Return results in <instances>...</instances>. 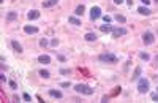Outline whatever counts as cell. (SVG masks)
Masks as SVG:
<instances>
[{
	"mask_svg": "<svg viewBox=\"0 0 158 103\" xmlns=\"http://www.w3.org/2000/svg\"><path fill=\"white\" fill-rule=\"evenodd\" d=\"M98 59H100V62H103V64H111V65H114V64L119 62V57H117L114 52H103V54L98 56Z\"/></svg>",
	"mask_w": 158,
	"mask_h": 103,
	"instance_id": "6da1fadb",
	"label": "cell"
},
{
	"mask_svg": "<svg viewBox=\"0 0 158 103\" xmlns=\"http://www.w3.org/2000/svg\"><path fill=\"white\" fill-rule=\"evenodd\" d=\"M150 91V81L147 78H139L137 79V92L139 94H147Z\"/></svg>",
	"mask_w": 158,
	"mask_h": 103,
	"instance_id": "7a4b0ae2",
	"label": "cell"
},
{
	"mask_svg": "<svg viewBox=\"0 0 158 103\" xmlns=\"http://www.w3.org/2000/svg\"><path fill=\"white\" fill-rule=\"evenodd\" d=\"M75 91L78 92V94H82V95H93V89L90 87L89 84H76Z\"/></svg>",
	"mask_w": 158,
	"mask_h": 103,
	"instance_id": "3957f363",
	"label": "cell"
},
{
	"mask_svg": "<svg viewBox=\"0 0 158 103\" xmlns=\"http://www.w3.org/2000/svg\"><path fill=\"white\" fill-rule=\"evenodd\" d=\"M142 43L146 46L153 45V43H155V35H153V32H150V30L144 32V34H142Z\"/></svg>",
	"mask_w": 158,
	"mask_h": 103,
	"instance_id": "277c9868",
	"label": "cell"
},
{
	"mask_svg": "<svg viewBox=\"0 0 158 103\" xmlns=\"http://www.w3.org/2000/svg\"><path fill=\"white\" fill-rule=\"evenodd\" d=\"M101 8L100 6H92L90 8V21H96V19L101 18Z\"/></svg>",
	"mask_w": 158,
	"mask_h": 103,
	"instance_id": "5b68a950",
	"label": "cell"
},
{
	"mask_svg": "<svg viewBox=\"0 0 158 103\" xmlns=\"http://www.w3.org/2000/svg\"><path fill=\"white\" fill-rule=\"evenodd\" d=\"M127 29L125 27H114V30H112V38H120V36H123V35H127Z\"/></svg>",
	"mask_w": 158,
	"mask_h": 103,
	"instance_id": "8992f818",
	"label": "cell"
},
{
	"mask_svg": "<svg viewBox=\"0 0 158 103\" xmlns=\"http://www.w3.org/2000/svg\"><path fill=\"white\" fill-rule=\"evenodd\" d=\"M24 32L27 35H35L40 32V29L36 27V25H24Z\"/></svg>",
	"mask_w": 158,
	"mask_h": 103,
	"instance_id": "52a82bcc",
	"label": "cell"
},
{
	"mask_svg": "<svg viewBox=\"0 0 158 103\" xmlns=\"http://www.w3.org/2000/svg\"><path fill=\"white\" fill-rule=\"evenodd\" d=\"M40 18V11L38 10H30L29 13H27V19L29 21H35V19Z\"/></svg>",
	"mask_w": 158,
	"mask_h": 103,
	"instance_id": "ba28073f",
	"label": "cell"
},
{
	"mask_svg": "<svg viewBox=\"0 0 158 103\" xmlns=\"http://www.w3.org/2000/svg\"><path fill=\"white\" fill-rule=\"evenodd\" d=\"M84 40H85V41H96V40H98V35L95 34V32H87L85 35H84Z\"/></svg>",
	"mask_w": 158,
	"mask_h": 103,
	"instance_id": "9c48e42d",
	"label": "cell"
},
{
	"mask_svg": "<svg viewBox=\"0 0 158 103\" xmlns=\"http://www.w3.org/2000/svg\"><path fill=\"white\" fill-rule=\"evenodd\" d=\"M137 13H139V14H142V16H150V14H152L150 8H149V6H146V5L139 6V8H137Z\"/></svg>",
	"mask_w": 158,
	"mask_h": 103,
	"instance_id": "30bf717a",
	"label": "cell"
},
{
	"mask_svg": "<svg viewBox=\"0 0 158 103\" xmlns=\"http://www.w3.org/2000/svg\"><path fill=\"white\" fill-rule=\"evenodd\" d=\"M38 62L48 65V64H51V57H49L48 54H41V56H38Z\"/></svg>",
	"mask_w": 158,
	"mask_h": 103,
	"instance_id": "8fae6325",
	"label": "cell"
},
{
	"mask_svg": "<svg viewBox=\"0 0 158 103\" xmlns=\"http://www.w3.org/2000/svg\"><path fill=\"white\" fill-rule=\"evenodd\" d=\"M49 95H51L52 98H62L63 97V94H62V91H59V89H49Z\"/></svg>",
	"mask_w": 158,
	"mask_h": 103,
	"instance_id": "7c38bea8",
	"label": "cell"
},
{
	"mask_svg": "<svg viewBox=\"0 0 158 103\" xmlns=\"http://www.w3.org/2000/svg\"><path fill=\"white\" fill-rule=\"evenodd\" d=\"M18 19V13L16 11H8L6 13V22H13Z\"/></svg>",
	"mask_w": 158,
	"mask_h": 103,
	"instance_id": "4fadbf2b",
	"label": "cell"
},
{
	"mask_svg": "<svg viewBox=\"0 0 158 103\" xmlns=\"http://www.w3.org/2000/svg\"><path fill=\"white\" fill-rule=\"evenodd\" d=\"M11 48L14 49L16 52H19V54L22 52V45L19 41H16V40H13V41H11Z\"/></svg>",
	"mask_w": 158,
	"mask_h": 103,
	"instance_id": "5bb4252c",
	"label": "cell"
},
{
	"mask_svg": "<svg viewBox=\"0 0 158 103\" xmlns=\"http://www.w3.org/2000/svg\"><path fill=\"white\" fill-rule=\"evenodd\" d=\"M141 73H142V68H141V67H136V68H134L133 76H131V79H133V81H137V79L141 78Z\"/></svg>",
	"mask_w": 158,
	"mask_h": 103,
	"instance_id": "9a60e30c",
	"label": "cell"
},
{
	"mask_svg": "<svg viewBox=\"0 0 158 103\" xmlns=\"http://www.w3.org/2000/svg\"><path fill=\"white\" fill-rule=\"evenodd\" d=\"M100 30H101L103 34H112L114 27H112V25H109V24H105V25H100Z\"/></svg>",
	"mask_w": 158,
	"mask_h": 103,
	"instance_id": "2e32d148",
	"label": "cell"
},
{
	"mask_svg": "<svg viewBox=\"0 0 158 103\" xmlns=\"http://www.w3.org/2000/svg\"><path fill=\"white\" fill-rule=\"evenodd\" d=\"M68 22H70V24H73V25H82V22H81V19L78 18V16H70Z\"/></svg>",
	"mask_w": 158,
	"mask_h": 103,
	"instance_id": "e0dca14e",
	"label": "cell"
},
{
	"mask_svg": "<svg viewBox=\"0 0 158 103\" xmlns=\"http://www.w3.org/2000/svg\"><path fill=\"white\" fill-rule=\"evenodd\" d=\"M59 3V0H44L43 2V8H51V6H55Z\"/></svg>",
	"mask_w": 158,
	"mask_h": 103,
	"instance_id": "ac0fdd59",
	"label": "cell"
},
{
	"mask_svg": "<svg viewBox=\"0 0 158 103\" xmlns=\"http://www.w3.org/2000/svg\"><path fill=\"white\" fill-rule=\"evenodd\" d=\"M84 11H85V6H84V5H78V6H76V10H75V16H82Z\"/></svg>",
	"mask_w": 158,
	"mask_h": 103,
	"instance_id": "d6986e66",
	"label": "cell"
},
{
	"mask_svg": "<svg viewBox=\"0 0 158 103\" xmlns=\"http://www.w3.org/2000/svg\"><path fill=\"white\" fill-rule=\"evenodd\" d=\"M38 75L41 76V78H44V79H48V78H51V73L48 71V70H44V68H41L38 71Z\"/></svg>",
	"mask_w": 158,
	"mask_h": 103,
	"instance_id": "ffe728a7",
	"label": "cell"
},
{
	"mask_svg": "<svg viewBox=\"0 0 158 103\" xmlns=\"http://www.w3.org/2000/svg\"><path fill=\"white\" fill-rule=\"evenodd\" d=\"M114 19H116L117 22H120V24H125V22H127V18L123 14H116V16H114Z\"/></svg>",
	"mask_w": 158,
	"mask_h": 103,
	"instance_id": "44dd1931",
	"label": "cell"
},
{
	"mask_svg": "<svg viewBox=\"0 0 158 103\" xmlns=\"http://www.w3.org/2000/svg\"><path fill=\"white\" fill-rule=\"evenodd\" d=\"M139 59L141 60H150V56H149V52H139Z\"/></svg>",
	"mask_w": 158,
	"mask_h": 103,
	"instance_id": "7402d4cb",
	"label": "cell"
},
{
	"mask_svg": "<svg viewBox=\"0 0 158 103\" xmlns=\"http://www.w3.org/2000/svg\"><path fill=\"white\" fill-rule=\"evenodd\" d=\"M48 45H49L48 38H41V40H40V46H41V48H46Z\"/></svg>",
	"mask_w": 158,
	"mask_h": 103,
	"instance_id": "603a6c76",
	"label": "cell"
},
{
	"mask_svg": "<svg viewBox=\"0 0 158 103\" xmlns=\"http://www.w3.org/2000/svg\"><path fill=\"white\" fill-rule=\"evenodd\" d=\"M59 43H60V41H59L57 38H52L51 41H49V45H51L52 48H57V46H59Z\"/></svg>",
	"mask_w": 158,
	"mask_h": 103,
	"instance_id": "cb8c5ba5",
	"label": "cell"
},
{
	"mask_svg": "<svg viewBox=\"0 0 158 103\" xmlns=\"http://www.w3.org/2000/svg\"><path fill=\"white\" fill-rule=\"evenodd\" d=\"M101 18H103V21H105L106 24H111V22H112V18H111L109 14H106V16H101Z\"/></svg>",
	"mask_w": 158,
	"mask_h": 103,
	"instance_id": "d4e9b609",
	"label": "cell"
},
{
	"mask_svg": "<svg viewBox=\"0 0 158 103\" xmlns=\"http://www.w3.org/2000/svg\"><path fill=\"white\" fill-rule=\"evenodd\" d=\"M22 98H24V102H32V97H30V94H27V92L22 94Z\"/></svg>",
	"mask_w": 158,
	"mask_h": 103,
	"instance_id": "484cf974",
	"label": "cell"
},
{
	"mask_svg": "<svg viewBox=\"0 0 158 103\" xmlns=\"http://www.w3.org/2000/svg\"><path fill=\"white\" fill-rule=\"evenodd\" d=\"M8 84H10V87H11V89H14V91H16V89H18V84H16L14 81H10Z\"/></svg>",
	"mask_w": 158,
	"mask_h": 103,
	"instance_id": "4316f807",
	"label": "cell"
},
{
	"mask_svg": "<svg viewBox=\"0 0 158 103\" xmlns=\"http://www.w3.org/2000/svg\"><path fill=\"white\" fill-rule=\"evenodd\" d=\"M68 73H70L68 68H62V70H60V75H68Z\"/></svg>",
	"mask_w": 158,
	"mask_h": 103,
	"instance_id": "83f0119b",
	"label": "cell"
},
{
	"mask_svg": "<svg viewBox=\"0 0 158 103\" xmlns=\"http://www.w3.org/2000/svg\"><path fill=\"white\" fill-rule=\"evenodd\" d=\"M57 59H59L60 62H65V60H66V57H65V56H62V54H59V56H57Z\"/></svg>",
	"mask_w": 158,
	"mask_h": 103,
	"instance_id": "f1b7e54d",
	"label": "cell"
},
{
	"mask_svg": "<svg viewBox=\"0 0 158 103\" xmlns=\"http://www.w3.org/2000/svg\"><path fill=\"white\" fill-rule=\"evenodd\" d=\"M0 81H2V82H6V76H5V73H2V75H0Z\"/></svg>",
	"mask_w": 158,
	"mask_h": 103,
	"instance_id": "f546056e",
	"label": "cell"
},
{
	"mask_svg": "<svg viewBox=\"0 0 158 103\" xmlns=\"http://www.w3.org/2000/svg\"><path fill=\"white\" fill-rule=\"evenodd\" d=\"M152 100H153V102H158V92H155V94H152Z\"/></svg>",
	"mask_w": 158,
	"mask_h": 103,
	"instance_id": "4dcf8cb0",
	"label": "cell"
},
{
	"mask_svg": "<svg viewBox=\"0 0 158 103\" xmlns=\"http://www.w3.org/2000/svg\"><path fill=\"white\" fill-rule=\"evenodd\" d=\"M123 2H125V0H114V3H116V5H122Z\"/></svg>",
	"mask_w": 158,
	"mask_h": 103,
	"instance_id": "1f68e13d",
	"label": "cell"
},
{
	"mask_svg": "<svg viewBox=\"0 0 158 103\" xmlns=\"http://www.w3.org/2000/svg\"><path fill=\"white\" fill-rule=\"evenodd\" d=\"M107 100H109V97H107V95H103V98H101V102H103V103H106Z\"/></svg>",
	"mask_w": 158,
	"mask_h": 103,
	"instance_id": "d6a6232c",
	"label": "cell"
},
{
	"mask_svg": "<svg viewBox=\"0 0 158 103\" xmlns=\"http://www.w3.org/2000/svg\"><path fill=\"white\" fill-rule=\"evenodd\" d=\"M60 87H70V82H62V84H60Z\"/></svg>",
	"mask_w": 158,
	"mask_h": 103,
	"instance_id": "836d02e7",
	"label": "cell"
},
{
	"mask_svg": "<svg viewBox=\"0 0 158 103\" xmlns=\"http://www.w3.org/2000/svg\"><path fill=\"white\" fill-rule=\"evenodd\" d=\"M141 2H142V3H144V5H146V6H149V3H150V0H141Z\"/></svg>",
	"mask_w": 158,
	"mask_h": 103,
	"instance_id": "e575fe53",
	"label": "cell"
},
{
	"mask_svg": "<svg viewBox=\"0 0 158 103\" xmlns=\"http://www.w3.org/2000/svg\"><path fill=\"white\" fill-rule=\"evenodd\" d=\"M127 3H128V5L131 6V5H133V0H127Z\"/></svg>",
	"mask_w": 158,
	"mask_h": 103,
	"instance_id": "d590c367",
	"label": "cell"
},
{
	"mask_svg": "<svg viewBox=\"0 0 158 103\" xmlns=\"http://www.w3.org/2000/svg\"><path fill=\"white\" fill-rule=\"evenodd\" d=\"M155 2H157V3H158V0H155Z\"/></svg>",
	"mask_w": 158,
	"mask_h": 103,
	"instance_id": "8d00e7d4",
	"label": "cell"
}]
</instances>
